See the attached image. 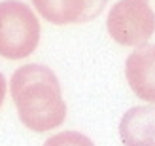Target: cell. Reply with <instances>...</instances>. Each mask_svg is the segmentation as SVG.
Segmentation results:
<instances>
[{"mask_svg":"<svg viewBox=\"0 0 155 146\" xmlns=\"http://www.w3.org/2000/svg\"><path fill=\"white\" fill-rule=\"evenodd\" d=\"M119 137L125 146H155V106H134L123 114Z\"/></svg>","mask_w":155,"mask_h":146,"instance_id":"obj_6","label":"cell"},{"mask_svg":"<svg viewBox=\"0 0 155 146\" xmlns=\"http://www.w3.org/2000/svg\"><path fill=\"white\" fill-rule=\"evenodd\" d=\"M40 42V21L32 8L19 0L0 2V55L12 61L25 59Z\"/></svg>","mask_w":155,"mask_h":146,"instance_id":"obj_2","label":"cell"},{"mask_svg":"<svg viewBox=\"0 0 155 146\" xmlns=\"http://www.w3.org/2000/svg\"><path fill=\"white\" fill-rule=\"evenodd\" d=\"M36 12L55 25L83 23L104 10L106 0H32Z\"/></svg>","mask_w":155,"mask_h":146,"instance_id":"obj_4","label":"cell"},{"mask_svg":"<svg viewBox=\"0 0 155 146\" xmlns=\"http://www.w3.org/2000/svg\"><path fill=\"white\" fill-rule=\"evenodd\" d=\"M44 146H95V142L78 131H63L49 137Z\"/></svg>","mask_w":155,"mask_h":146,"instance_id":"obj_7","label":"cell"},{"mask_svg":"<svg viewBox=\"0 0 155 146\" xmlns=\"http://www.w3.org/2000/svg\"><path fill=\"white\" fill-rule=\"evenodd\" d=\"M125 76L130 89L148 103H155V46H140L127 57Z\"/></svg>","mask_w":155,"mask_h":146,"instance_id":"obj_5","label":"cell"},{"mask_svg":"<svg viewBox=\"0 0 155 146\" xmlns=\"http://www.w3.org/2000/svg\"><path fill=\"white\" fill-rule=\"evenodd\" d=\"M12 99L25 127L44 133L55 129L66 118V103L61 95L55 72L42 65H25L10 80Z\"/></svg>","mask_w":155,"mask_h":146,"instance_id":"obj_1","label":"cell"},{"mask_svg":"<svg viewBox=\"0 0 155 146\" xmlns=\"http://www.w3.org/2000/svg\"><path fill=\"white\" fill-rule=\"evenodd\" d=\"M108 32L121 46H146L155 32V13L148 0H119L106 21Z\"/></svg>","mask_w":155,"mask_h":146,"instance_id":"obj_3","label":"cell"},{"mask_svg":"<svg viewBox=\"0 0 155 146\" xmlns=\"http://www.w3.org/2000/svg\"><path fill=\"white\" fill-rule=\"evenodd\" d=\"M4 99H6V78H4V74L0 72V106H2Z\"/></svg>","mask_w":155,"mask_h":146,"instance_id":"obj_8","label":"cell"}]
</instances>
